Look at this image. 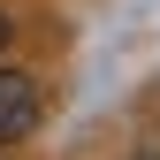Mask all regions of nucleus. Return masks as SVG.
Segmentation results:
<instances>
[{
	"label": "nucleus",
	"instance_id": "obj_1",
	"mask_svg": "<svg viewBox=\"0 0 160 160\" xmlns=\"http://www.w3.org/2000/svg\"><path fill=\"white\" fill-rule=\"evenodd\" d=\"M31 122H38V84L23 69H0V145L31 137Z\"/></svg>",
	"mask_w": 160,
	"mask_h": 160
},
{
	"label": "nucleus",
	"instance_id": "obj_2",
	"mask_svg": "<svg viewBox=\"0 0 160 160\" xmlns=\"http://www.w3.org/2000/svg\"><path fill=\"white\" fill-rule=\"evenodd\" d=\"M137 160H160V145H145V152H137Z\"/></svg>",
	"mask_w": 160,
	"mask_h": 160
},
{
	"label": "nucleus",
	"instance_id": "obj_3",
	"mask_svg": "<svg viewBox=\"0 0 160 160\" xmlns=\"http://www.w3.org/2000/svg\"><path fill=\"white\" fill-rule=\"evenodd\" d=\"M0 46H8V15H0Z\"/></svg>",
	"mask_w": 160,
	"mask_h": 160
}]
</instances>
